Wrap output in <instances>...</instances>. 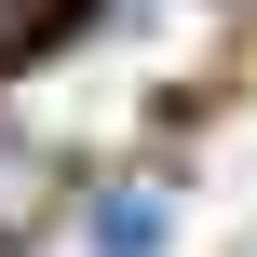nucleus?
Returning <instances> with one entry per match:
<instances>
[{
    "label": "nucleus",
    "mask_w": 257,
    "mask_h": 257,
    "mask_svg": "<svg viewBox=\"0 0 257 257\" xmlns=\"http://www.w3.org/2000/svg\"><path fill=\"white\" fill-rule=\"evenodd\" d=\"M163 230H176L163 190H95V257H163Z\"/></svg>",
    "instance_id": "nucleus-1"
},
{
    "label": "nucleus",
    "mask_w": 257,
    "mask_h": 257,
    "mask_svg": "<svg viewBox=\"0 0 257 257\" xmlns=\"http://www.w3.org/2000/svg\"><path fill=\"white\" fill-rule=\"evenodd\" d=\"M41 203H54V163H41V149H27L14 122H0V230H27Z\"/></svg>",
    "instance_id": "nucleus-2"
},
{
    "label": "nucleus",
    "mask_w": 257,
    "mask_h": 257,
    "mask_svg": "<svg viewBox=\"0 0 257 257\" xmlns=\"http://www.w3.org/2000/svg\"><path fill=\"white\" fill-rule=\"evenodd\" d=\"M81 0H0V54H27V41H54Z\"/></svg>",
    "instance_id": "nucleus-3"
}]
</instances>
